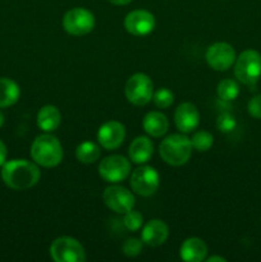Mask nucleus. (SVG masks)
Here are the masks:
<instances>
[{"label": "nucleus", "mask_w": 261, "mask_h": 262, "mask_svg": "<svg viewBox=\"0 0 261 262\" xmlns=\"http://www.w3.org/2000/svg\"><path fill=\"white\" fill-rule=\"evenodd\" d=\"M41 178V171L36 163L15 159L4 163L2 169V179L9 188L14 191H25L32 188L38 183Z\"/></svg>", "instance_id": "f257e3e1"}, {"label": "nucleus", "mask_w": 261, "mask_h": 262, "mask_svg": "<svg viewBox=\"0 0 261 262\" xmlns=\"http://www.w3.org/2000/svg\"><path fill=\"white\" fill-rule=\"evenodd\" d=\"M31 156L37 165L55 168L63 160V147L55 136L44 133L37 136L31 146Z\"/></svg>", "instance_id": "f03ea898"}, {"label": "nucleus", "mask_w": 261, "mask_h": 262, "mask_svg": "<svg viewBox=\"0 0 261 262\" xmlns=\"http://www.w3.org/2000/svg\"><path fill=\"white\" fill-rule=\"evenodd\" d=\"M192 148L191 140L184 133H176L161 141L159 154L168 165L181 166L189 160Z\"/></svg>", "instance_id": "7ed1b4c3"}, {"label": "nucleus", "mask_w": 261, "mask_h": 262, "mask_svg": "<svg viewBox=\"0 0 261 262\" xmlns=\"http://www.w3.org/2000/svg\"><path fill=\"white\" fill-rule=\"evenodd\" d=\"M234 76L241 83L256 84L261 77V54L252 49L242 51L234 61Z\"/></svg>", "instance_id": "20e7f679"}, {"label": "nucleus", "mask_w": 261, "mask_h": 262, "mask_svg": "<svg viewBox=\"0 0 261 262\" xmlns=\"http://www.w3.org/2000/svg\"><path fill=\"white\" fill-rule=\"evenodd\" d=\"M124 94L128 101L136 106H143L153 100V79L145 73H136L128 78L124 87Z\"/></svg>", "instance_id": "39448f33"}, {"label": "nucleus", "mask_w": 261, "mask_h": 262, "mask_svg": "<svg viewBox=\"0 0 261 262\" xmlns=\"http://www.w3.org/2000/svg\"><path fill=\"white\" fill-rule=\"evenodd\" d=\"M50 256L55 262H84L86 252L81 243L72 237H59L50 246Z\"/></svg>", "instance_id": "423d86ee"}, {"label": "nucleus", "mask_w": 261, "mask_h": 262, "mask_svg": "<svg viewBox=\"0 0 261 262\" xmlns=\"http://www.w3.org/2000/svg\"><path fill=\"white\" fill-rule=\"evenodd\" d=\"M130 188L135 193L142 197H150L160 186V176L153 166H140L130 174Z\"/></svg>", "instance_id": "0eeeda50"}, {"label": "nucleus", "mask_w": 261, "mask_h": 262, "mask_svg": "<svg viewBox=\"0 0 261 262\" xmlns=\"http://www.w3.org/2000/svg\"><path fill=\"white\" fill-rule=\"evenodd\" d=\"M95 15L86 8H73L63 17V28L72 36H83L95 27Z\"/></svg>", "instance_id": "6e6552de"}, {"label": "nucleus", "mask_w": 261, "mask_h": 262, "mask_svg": "<svg viewBox=\"0 0 261 262\" xmlns=\"http://www.w3.org/2000/svg\"><path fill=\"white\" fill-rule=\"evenodd\" d=\"M130 163L122 155H110L101 160L99 174L105 182L117 184L125 181L130 176Z\"/></svg>", "instance_id": "1a4fd4ad"}, {"label": "nucleus", "mask_w": 261, "mask_h": 262, "mask_svg": "<svg viewBox=\"0 0 261 262\" xmlns=\"http://www.w3.org/2000/svg\"><path fill=\"white\" fill-rule=\"evenodd\" d=\"M104 204L117 214H125L135 206V196L125 187L113 184L105 188L102 193Z\"/></svg>", "instance_id": "9d476101"}, {"label": "nucleus", "mask_w": 261, "mask_h": 262, "mask_svg": "<svg viewBox=\"0 0 261 262\" xmlns=\"http://www.w3.org/2000/svg\"><path fill=\"white\" fill-rule=\"evenodd\" d=\"M237 55L232 45L227 42H215L207 48L206 61L214 71H228L234 64Z\"/></svg>", "instance_id": "9b49d317"}, {"label": "nucleus", "mask_w": 261, "mask_h": 262, "mask_svg": "<svg viewBox=\"0 0 261 262\" xmlns=\"http://www.w3.org/2000/svg\"><path fill=\"white\" fill-rule=\"evenodd\" d=\"M155 25L156 20L153 13L143 9L132 10L124 18V27L127 32L133 36H138V37H142V36L153 32Z\"/></svg>", "instance_id": "f8f14e48"}, {"label": "nucleus", "mask_w": 261, "mask_h": 262, "mask_svg": "<svg viewBox=\"0 0 261 262\" xmlns=\"http://www.w3.org/2000/svg\"><path fill=\"white\" fill-rule=\"evenodd\" d=\"M125 138L124 125L117 120L104 123L97 130V141L105 150H117Z\"/></svg>", "instance_id": "ddd939ff"}, {"label": "nucleus", "mask_w": 261, "mask_h": 262, "mask_svg": "<svg viewBox=\"0 0 261 262\" xmlns=\"http://www.w3.org/2000/svg\"><path fill=\"white\" fill-rule=\"evenodd\" d=\"M174 123L181 133H191L199 127L200 113L192 102H182L174 113Z\"/></svg>", "instance_id": "4468645a"}, {"label": "nucleus", "mask_w": 261, "mask_h": 262, "mask_svg": "<svg viewBox=\"0 0 261 262\" xmlns=\"http://www.w3.org/2000/svg\"><path fill=\"white\" fill-rule=\"evenodd\" d=\"M169 237V228L163 220L153 219L146 223L145 227L142 228L141 233V239L143 245L151 246V247H158V246L164 245Z\"/></svg>", "instance_id": "2eb2a0df"}, {"label": "nucleus", "mask_w": 261, "mask_h": 262, "mask_svg": "<svg viewBox=\"0 0 261 262\" xmlns=\"http://www.w3.org/2000/svg\"><path fill=\"white\" fill-rule=\"evenodd\" d=\"M207 246L201 238H187L179 248V256L184 262H201L206 258Z\"/></svg>", "instance_id": "dca6fc26"}, {"label": "nucleus", "mask_w": 261, "mask_h": 262, "mask_svg": "<svg viewBox=\"0 0 261 262\" xmlns=\"http://www.w3.org/2000/svg\"><path fill=\"white\" fill-rule=\"evenodd\" d=\"M154 154V143L151 140L146 136H138L132 141L128 150V155L132 163L138 164H146L151 159Z\"/></svg>", "instance_id": "f3484780"}, {"label": "nucleus", "mask_w": 261, "mask_h": 262, "mask_svg": "<svg viewBox=\"0 0 261 262\" xmlns=\"http://www.w3.org/2000/svg\"><path fill=\"white\" fill-rule=\"evenodd\" d=\"M143 130L154 138L163 137L169 128L168 118L161 112H150L142 120Z\"/></svg>", "instance_id": "a211bd4d"}, {"label": "nucleus", "mask_w": 261, "mask_h": 262, "mask_svg": "<svg viewBox=\"0 0 261 262\" xmlns=\"http://www.w3.org/2000/svg\"><path fill=\"white\" fill-rule=\"evenodd\" d=\"M61 122V114L54 105H45L37 113V125L45 133H51L58 129Z\"/></svg>", "instance_id": "6ab92c4d"}, {"label": "nucleus", "mask_w": 261, "mask_h": 262, "mask_svg": "<svg viewBox=\"0 0 261 262\" xmlns=\"http://www.w3.org/2000/svg\"><path fill=\"white\" fill-rule=\"evenodd\" d=\"M20 96L19 86L10 78H0V107L14 105Z\"/></svg>", "instance_id": "aec40b11"}, {"label": "nucleus", "mask_w": 261, "mask_h": 262, "mask_svg": "<svg viewBox=\"0 0 261 262\" xmlns=\"http://www.w3.org/2000/svg\"><path fill=\"white\" fill-rule=\"evenodd\" d=\"M100 155H101L100 146L91 141H84L76 148V158L79 163L94 164L99 160Z\"/></svg>", "instance_id": "412c9836"}, {"label": "nucleus", "mask_w": 261, "mask_h": 262, "mask_svg": "<svg viewBox=\"0 0 261 262\" xmlns=\"http://www.w3.org/2000/svg\"><path fill=\"white\" fill-rule=\"evenodd\" d=\"M216 92L219 99L223 100V101H233L240 95V86H238L234 79H223L217 84Z\"/></svg>", "instance_id": "4be33fe9"}, {"label": "nucleus", "mask_w": 261, "mask_h": 262, "mask_svg": "<svg viewBox=\"0 0 261 262\" xmlns=\"http://www.w3.org/2000/svg\"><path fill=\"white\" fill-rule=\"evenodd\" d=\"M192 147L199 152H206L214 145V137L207 130H197L191 138Z\"/></svg>", "instance_id": "5701e85b"}, {"label": "nucleus", "mask_w": 261, "mask_h": 262, "mask_svg": "<svg viewBox=\"0 0 261 262\" xmlns=\"http://www.w3.org/2000/svg\"><path fill=\"white\" fill-rule=\"evenodd\" d=\"M153 101L159 109H168L173 104L174 95L170 90L163 87V89H159L158 91L154 92Z\"/></svg>", "instance_id": "b1692460"}, {"label": "nucleus", "mask_w": 261, "mask_h": 262, "mask_svg": "<svg viewBox=\"0 0 261 262\" xmlns=\"http://www.w3.org/2000/svg\"><path fill=\"white\" fill-rule=\"evenodd\" d=\"M123 224H124L125 229L129 230V232H137L138 229H141V227L143 224L142 214L138 211H135L133 209L129 210V211L124 214Z\"/></svg>", "instance_id": "393cba45"}, {"label": "nucleus", "mask_w": 261, "mask_h": 262, "mask_svg": "<svg viewBox=\"0 0 261 262\" xmlns=\"http://www.w3.org/2000/svg\"><path fill=\"white\" fill-rule=\"evenodd\" d=\"M143 242L142 239H137V238H129L125 241L122 246V251L127 257H136L142 252Z\"/></svg>", "instance_id": "a878e982"}, {"label": "nucleus", "mask_w": 261, "mask_h": 262, "mask_svg": "<svg viewBox=\"0 0 261 262\" xmlns=\"http://www.w3.org/2000/svg\"><path fill=\"white\" fill-rule=\"evenodd\" d=\"M235 125H237V120L230 113H223L217 117L216 127L220 132L230 133L232 130H234Z\"/></svg>", "instance_id": "bb28decb"}, {"label": "nucleus", "mask_w": 261, "mask_h": 262, "mask_svg": "<svg viewBox=\"0 0 261 262\" xmlns=\"http://www.w3.org/2000/svg\"><path fill=\"white\" fill-rule=\"evenodd\" d=\"M247 110L251 117L256 118V119H261V94L256 95L255 97L250 100Z\"/></svg>", "instance_id": "cd10ccee"}, {"label": "nucleus", "mask_w": 261, "mask_h": 262, "mask_svg": "<svg viewBox=\"0 0 261 262\" xmlns=\"http://www.w3.org/2000/svg\"><path fill=\"white\" fill-rule=\"evenodd\" d=\"M5 160H7V147H5L4 142L0 140V166L4 165Z\"/></svg>", "instance_id": "c85d7f7f"}, {"label": "nucleus", "mask_w": 261, "mask_h": 262, "mask_svg": "<svg viewBox=\"0 0 261 262\" xmlns=\"http://www.w3.org/2000/svg\"><path fill=\"white\" fill-rule=\"evenodd\" d=\"M206 262H227L224 257H220V256H211L209 258H205Z\"/></svg>", "instance_id": "c756f323"}, {"label": "nucleus", "mask_w": 261, "mask_h": 262, "mask_svg": "<svg viewBox=\"0 0 261 262\" xmlns=\"http://www.w3.org/2000/svg\"><path fill=\"white\" fill-rule=\"evenodd\" d=\"M107 2L112 3V4H114V5H127V4H129L132 0H107Z\"/></svg>", "instance_id": "7c9ffc66"}, {"label": "nucleus", "mask_w": 261, "mask_h": 262, "mask_svg": "<svg viewBox=\"0 0 261 262\" xmlns=\"http://www.w3.org/2000/svg\"><path fill=\"white\" fill-rule=\"evenodd\" d=\"M3 124H4V115H3V113L0 112V127H2Z\"/></svg>", "instance_id": "2f4dec72"}]
</instances>
